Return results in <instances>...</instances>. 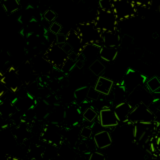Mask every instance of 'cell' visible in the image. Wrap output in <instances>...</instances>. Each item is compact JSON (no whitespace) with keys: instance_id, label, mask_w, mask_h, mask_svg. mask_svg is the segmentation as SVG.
<instances>
[{"instance_id":"cell-1","label":"cell","mask_w":160,"mask_h":160,"mask_svg":"<svg viewBox=\"0 0 160 160\" xmlns=\"http://www.w3.org/2000/svg\"><path fill=\"white\" fill-rule=\"evenodd\" d=\"M84 45L96 44L102 46V32L94 22H84L77 25L75 29Z\"/></svg>"},{"instance_id":"cell-2","label":"cell","mask_w":160,"mask_h":160,"mask_svg":"<svg viewBox=\"0 0 160 160\" xmlns=\"http://www.w3.org/2000/svg\"><path fill=\"white\" fill-rule=\"evenodd\" d=\"M156 121V115L146 103H140L133 106L128 117L129 123H152Z\"/></svg>"},{"instance_id":"cell-3","label":"cell","mask_w":160,"mask_h":160,"mask_svg":"<svg viewBox=\"0 0 160 160\" xmlns=\"http://www.w3.org/2000/svg\"><path fill=\"white\" fill-rule=\"evenodd\" d=\"M44 58L53 65V67L61 69L64 63L69 57V54L65 51L60 44L53 42L50 44V46L45 50L43 53Z\"/></svg>"},{"instance_id":"cell-4","label":"cell","mask_w":160,"mask_h":160,"mask_svg":"<svg viewBox=\"0 0 160 160\" xmlns=\"http://www.w3.org/2000/svg\"><path fill=\"white\" fill-rule=\"evenodd\" d=\"M95 25L103 31H115L118 27V19L115 16L113 11H105L102 9H98L95 15L94 21Z\"/></svg>"},{"instance_id":"cell-5","label":"cell","mask_w":160,"mask_h":160,"mask_svg":"<svg viewBox=\"0 0 160 160\" xmlns=\"http://www.w3.org/2000/svg\"><path fill=\"white\" fill-rule=\"evenodd\" d=\"M40 138L42 141L51 144L54 146H60L63 142V132L62 127L59 126L57 123H50L44 126L40 133Z\"/></svg>"},{"instance_id":"cell-6","label":"cell","mask_w":160,"mask_h":160,"mask_svg":"<svg viewBox=\"0 0 160 160\" xmlns=\"http://www.w3.org/2000/svg\"><path fill=\"white\" fill-rule=\"evenodd\" d=\"M113 12L119 22L131 19L136 16V5L132 0H115Z\"/></svg>"},{"instance_id":"cell-7","label":"cell","mask_w":160,"mask_h":160,"mask_svg":"<svg viewBox=\"0 0 160 160\" xmlns=\"http://www.w3.org/2000/svg\"><path fill=\"white\" fill-rule=\"evenodd\" d=\"M3 78L8 90H10L13 93L18 92L24 84L21 77H20L18 69L15 68L14 66L9 67L6 71L3 72Z\"/></svg>"},{"instance_id":"cell-8","label":"cell","mask_w":160,"mask_h":160,"mask_svg":"<svg viewBox=\"0 0 160 160\" xmlns=\"http://www.w3.org/2000/svg\"><path fill=\"white\" fill-rule=\"evenodd\" d=\"M98 122L103 128H115L119 125V120L114 112V109L104 106L98 112Z\"/></svg>"},{"instance_id":"cell-9","label":"cell","mask_w":160,"mask_h":160,"mask_svg":"<svg viewBox=\"0 0 160 160\" xmlns=\"http://www.w3.org/2000/svg\"><path fill=\"white\" fill-rule=\"evenodd\" d=\"M32 65V68L36 75H46V76H50V73L53 70V65L50 63L48 60L44 58L42 55H35V56L31 59L30 61Z\"/></svg>"},{"instance_id":"cell-10","label":"cell","mask_w":160,"mask_h":160,"mask_svg":"<svg viewBox=\"0 0 160 160\" xmlns=\"http://www.w3.org/2000/svg\"><path fill=\"white\" fill-rule=\"evenodd\" d=\"M148 100H149L148 89L141 86V84L135 87L132 91H130L129 95L126 97V101H128L132 106H135V105H138L140 103H146Z\"/></svg>"},{"instance_id":"cell-11","label":"cell","mask_w":160,"mask_h":160,"mask_svg":"<svg viewBox=\"0 0 160 160\" xmlns=\"http://www.w3.org/2000/svg\"><path fill=\"white\" fill-rule=\"evenodd\" d=\"M132 109H133V106L128 101H126V100H124V101L115 105L114 112L116 114L119 122H121V123L127 122L128 117L130 113H131Z\"/></svg>"},{"instance_id":"cell-12","label":"cell","mask_w":160,"mask_h":160,"mask_svg":"<svg viewBox=\"0 0 160 160\" xmlns=\"http://www.w3.org/2000/svg\"><path fill=\"white\" fill-rule=\"evenodd\" d=\"M93 140L98 149H105L112 144V135L107 130H99L94 134Z\"/></svg>"},{"instance_id":"cell-13","label":"cell","mask_w":160,"mask_h":160,"mask_svg":"<svg viewBox=\"0 0 160 160\" xmlns=\"http://www.w3.org/2000/svg\"><path fill=\"white\" fill-rule=\"evenodd\" d=\"M142 75L139 74L135 71H129L125 75L124 80H123V86L125 90L128 92L132 91V90L142 83Z\"/></svg>"},{"instance_id":"cell-14","label":"cell","mask_w":160,"mask_h":160,"mask_svg":"<svg viewBox=\"0 0 160 160\" xmlns=\"http://www.w3.org/2000/svg\"><path fill=\"white\" fill-rule=\"evenodd\" d=\"M113 86H114V82L112 79L100 75V76H98L96 83H95L94 88L96 89L100 94L109 95L112 92Z\"/></svg>"},{"instance_id":"cell-15","label":"cell","mask_w":160,"mask_h":160,"mask_svg":"<svg viewBox=\"0 0 160 160\" xmlns=\"http://www.w3.org/2000/svg\"><path fill=\"white\" fill-rule=\"evenodd\" d=\"M66 43H68L71 47L73 52H76L78 54L81 53L84 44L82 42L81 38L76 32V30H70L66 34Z\"/></svg>"},{"instance_id":"cell-16","label":"cell","mask_w":160,"mask_h":160,"mask_svg":"<svg viewBox=\"0 0 160 160\" xmlns=\"http://www.w3.org/2000/svg\"><path fill=\"white\" fill-rule=\"evenodd\" d=\"M18 72L20 74L23 83L29 84L33 82V80L36 77V73L34 72V70L32 68V65L30 63V61H27L23 64H21L18 67Z\"/></svg>"},{"instance_id":"cell-17","label":"cell","mask_w":160,"mask_h":160,"mask_svg":"<svg viewBox=\"0 0 160 160\" xmlns=\"http://www.w3.org/2000/svg\"><path fill=\"white\" fill-rule=\"evenodd\" d=\"M120 43H121V36H120L118 30L102 32V44L105 46L119 47Z\"/></svg>"},{"instance_id":"cell-18","label":"cell","mask_w":160,"mask_h":160,"mask_svg":"<svg viewBox=\"0 0 160 160\" xmlns=\"http://www.w3.org/2000/svg\"><path fill=\"white\" fill-rule=\"evenodd\" d=\"M117 55H118V47L102 45L101 48H100L99 57L106 62H112L113 60L116 59Z\"/></svg>"},{"instance_id":"cell-19","label":"cell","mask_w":160,"mask_h":160,"mask_svg":"<svg viewBox=\"0 0 160 160\" xmlns=\"http://www.w3.org/2000/svg\"><path fill=\"white\" fill-rule=\"evenodd\" d=\"M33 108H34V112H35V118L38 120L45 119L47 117V115L49 114L47 102H40L37 105L33 106Z\"/></svg>"},{"instance_id":"cell-20","label":"cell","mask_w":160,"mask_h":160,"mask_svg":"<svg viewBox=\"0 0 160 160\" xmlns=\"http://www.w3.org/2000/svg\"><path fill=\"white\" fill-rule=\"evenodd\" d=\"M2 7L5 12L8 14H12L18 11L20 8V1L19 0H2Z\"/></svg>"},{"instance_id":"cell-21","label":"cell","mask_w":160,"mask_h":160,"mask_svg":"<svg viewBox=\"0 0 160 160\" xmlns=\"http://www.w3.org/2000/svg\"><path fill=\"white\" fill-rule=\"evenodd\" d=\"M146 88L151 93H160V78L152 77L146 81Z\"/></svg>"},{"instance_id":"cell-22","label":"cell","mask_w":160,"mask_h":160,"mask_svg":"<svg viewBox=\"0 0 160 160\" xmlns=\"http://www.w3.org/2000/svg\"><path fill=\"white\" fill-rule=\"evenodd\" d=\"M89 70L91 71L94 75L96 76H100L105 70V66L102 61H100L99 59H95L94 61L90 64L89 66Z\"/></svg>"},{"instance_id":"cell-23","label":"cell","mask_w":160,"mask_h":160,"mask_svg":"<svg viewBox=\"0 0 160 160\" xmlns=\"http://www.w3.org/2000/svg\"><path fill=\"white\" fill-rule=\"evenodd\" d=\"M82 117L84 121L87 122H94L95 120L98 118V112L96 111V109L93 107H87L83 111Z\"/></svg>"},{"instance_id":"cell-24","label":"cell","mask_w":160,"mask_h":160,"mask_svg":"<svg viewBox=\"0 0 160 160\" xmlns=\"http://www.w3.org/2000/svg\"><path fill=\"white\" fill-rule=\"evenodd\" d=\"M89 87H81L78 88L74 91V98L76 99L78 103H84L85 100L87 99Z\"/></svg>"},{"instance_id":"cell-25","label":"cell","mask_w":160,"mask_h":160,"mask_svg":"<svg viewBox=\"0 0 160 160\" xmlns=\"http://www.w3.org/2000/svg\"><path fill=\"white\" fill-rule=\"evenodd\" d=\"M115 0H99V9L105 11H113Z\"/></svg>"},{"instance_id":"cell-26","label":"cell","mask_w":160,"mask_h":160,"mask_svg":"<svg viewBox=\"0 0 160 160\" xmlns=\"http://www.w3.org/2000/svg\"><path fill=\"white\" fill-rule=\"evenodd\" d=\"M92 133H93V129L92 127L90 126H84L81 128V130H80V136H81V138L84 140H87L89 138L92 137Z\"/></svg>"},{"instance_id":"cell-27","label":"cell","mask_w":160,"mask_h":160,"mask_svg":"<svg viewBox=\"0 0 160 160\" xmlns=\"http://www.w3.org/2000/svg\"><path fill=\"white\" fill-rule=\"evenodd\" d=\"M75 62H76V60H73V59H71L70 57H68V59L66 60V62H65L64 65L62 66L61 70H62L64 73L70 72L73 69V67L75 66Z\"/></svg>"},{"instance_id":"cell-28","label":"cell","mask_w":160,"mask_h":160,"mask_svg":"<svg viewBox=\"0 0 160 160\" xmlns=\"http://www.w3.org/2000/svg\"><path fill=\"white\" fill-rule=\"evenodd\" d=\"M56 17H57V15H56V13H55L53 10H51V9H48V10H46V11L44 12V14H43V18H44V20L46 22H48V23H52L55 19H56Z\"/></svg>"},{"instance_id":"cell-29","label":"cell","mask_w":160,"mask_h":160,"mask_svg":"<svg viewBox=\"0 0 160 160\" xmlns=\"http://www.w3.org/2000/svg\"><path fill=\"white\" fill-rule=\"evenodd\" d=\"M7 92H8V88H7L6 84H5V82H4L3 72L0 71V98H2Z\"/></svg>"},{"instance_id":"cell-30","label":"cell","mask_w":160,"mask_h":160,"mask_svg":"<svg viewBox=\"0 0 160 160\" xmlns=\"http://www.w3.org/2000/svg\"><path fill=\"white\" fill-rule=\"evenodd\" d=\"M136 7H147L150 8L152 6L153 0H132Z\"/></svg>"},{"instance_id":"cell-31","label":"cell","mask_w":160,"mask_h":160,"mask_svg":"<svg viewBox=\"0 0 160 160\" xmlns=\"http://www.w3.org/2000/svg\"><path fill=\"white\" fill-rule=\"evenodd\" d=\"M61 30H62V26H61V24L58 22L53 21L49 26V32H51L53 34H58L61 32Z\"/></svg>"},{"instance_id":"cell-32","label":"cell","mask_w":160,"mask_h":160,"mask_svg":"<svg viewBox=\"0 0 160 160\" xmlns=\"http://www.w3.org/2000/svg\"><path fill=\"white\" fill-rule=\"evenodd\" d=\"M99 95H101L100 94L96 89H95L94 87L93 88H91L90 87L89 88V90H88V94H87V98L88 99H90V100H97V99H99Z\"/></svg>"},{"instance_id":"cell-33","label":"cell","mask_w":160,"mask_h":160,"mask_svg":"<svg viewBox=\"0 0 160 160\" xmlns=\"http://www.w3.org/2000/svg\"><path fill=\"white\" fill-rule=\"evenodd\" d=\"M88 160H105V155L97 151H92L89 154Z\"/></svg>"},{"instance_id":"cell-34","label":"cell","mask_w":160,"mask_h":160,"mask_svg":"<svg viewBox=\"0 0 160 160\" xmlns=\"http://www.w3.org/2000/svg\"><path fill=\"white\" fill-rule=\"evenodd\" d=\"M79 152H82V153H87L89 151V148H88V144H87V141L84 139V141H81L79 142L78 146H77Z\"/></svg>"},{"instance_id":"cell-35","label":"cell","mask_w":160,"mask_h":160,"mask_svg":"<svg viewBox=\"0 0 160 160\" xmlns=\"http://www.w3.org/2000/svg\"><path fill=\"white\" fill-rule=\"evenodd\" d=\"M55 42L58 43V44H63L66 42V34H63V33H58L56 34V39H55Z\"/></svg>"},{"instance_id":"cell-36","label":"cell","mask_w":160,"mask_h":160,"mask_svg":"<svg viewBox=\"0 0 160 160\" xmlns=\"http://www.w3.org/2000/svg\"><path fill=\"white\" fill-rule=\"evenodd\" d=\"M8 120L5 118L3 115L0 113V130H3L8 127Z\"/></svg>"}]
</instances>
